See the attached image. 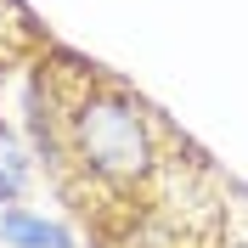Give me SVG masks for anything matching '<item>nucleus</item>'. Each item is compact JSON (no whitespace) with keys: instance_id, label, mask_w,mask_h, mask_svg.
<instances>
[{"instance_id":"f257e3e1","label":"nucleus","mask_w":248,"mask_h":248,"mask_svg":"<svg viewBox=\"0 0 248 248\" xmlns=\"http://www.w3.org/2000/svg\"><path fill=\"white\" fill-rule=\"evenodd\" d=\"M62 153L108 192H136L158 175V124L130 91L85 79L62 102Z\"/></svg>"},{"instance_id":"f03ea898","label":"nucleus","mask_w":248,"mask_h":248,"mask_svg":"<svg viewBox=\"0 0 248 248\" xmlns=\"http://www.w3.org/2000/svg\"><path fill=\"white\" fill-rule=\"evenodd\" d=\"M0 243L6 248H74V232L62 220L29 209V203H6L0 209Z\"/></svg>"},{"instance_id":"7ed1b4c3","label":"nucleus","mask_w":248,"mask_h":248,"mask_svg":"<svg viewBox=\"0 0 248 248\" xmlns=\"http://www.w3.org/2000/svg\"><path fill=\"white\" fill-rule=\"evenodd\" d=\"M29 181H34V153L0 124V203H23Z\"/></svg>"},{"instance_id":"20e7f679","label":"nucleus","mask_w":248,"mask_h":248,"mask_svg":"<svg viewBox=\"0 0 248 248\" xmlns=\"http://www.w3.org/2000/svg\"><path fill=\"white\" fill-rule=\"evenodd\" d=\"M220 248H248V237H232V243H220Z\"/></svg>"}]
</instances>
